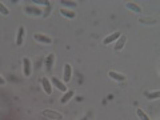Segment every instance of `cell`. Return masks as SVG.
<instances>
[{"instance_id":"6da1fadb","label":"cell","mask_w":160,"mask_h":120,"mask_svg":"<svg viewBox=\"0 0 160 120\" xmlns=\"http://www.w3.org/2000/svg\"><path fill=\"white\" fill-rule=\"evenodd\" d=\"M42 116H44L46 119H49V120H62L63 119L62 113L53 111V109H44L42 112Z\"/></svg>"},{"instance_id":"7a4b0ae2","label":"cell","mask_w":160,"mask_h":120,"mask_svg":"<svg viewBox=\"0 0 160 120\" xmlns=\"http://www.w3.org/2000/svg\"><path fill=\"white\" fill-rule=\"evenodd\" d=\"M51 84H53V86L56 87L60 92H67V91H68L66 83H63L62 80H59L56 76H52V78H51Z\"/></svg>"},{"instance_id":"3957f363","label":"cell","mask_w":160,"mask_h":120,"mask_svg":"<svg viewBox=\"0 0 160 120\" xmlns=\"http://www.w3.org/2000/svg\"><path fill=\"white\" fill-rule=\"evenodd\" d=\"M63 75H64V78H63V83H68L69 80H71V75H72V67H71V64H69V63L64 64Z\"/></svg>"},{"instance_id":"277c9868","label":"cell","mask_w":160,"mask_h":120,"mask_svg":"<svg viewBox=\"0 0 160 120\" xmlns=\"http://www.w3.org/2000/svg\"><path fill=\"white\" fill-rule=\"evenodd\" d=\"M33 38H35L36 42L43 43V44H51L52 43V39L49 36H47V35H43V33H35Z\"/></svg>"},{"instance_id":"5b68a950","label":"cell","mask_w":160,"mask_h":120,"mask_svg":"<svg viewBox=\"0 0 160 120\" xmlns=\"http://www.w3.org/2000/svg\"><path fill=\"white\" fill-rule=\"evenodd\" d=\"M120 36H122V33H120V32H113V33H111V35H108V36L103 40V44H104V46H108V44L116 42V40H118Z\"/></svg>"},{"instance_id":"8992f818","label":"cell","mask_w":160,"mask_h":120,"mask_svg":"<svg viewBox=\"0 0 160 120\" xmlns=\"http://www.w3.org/2000/svg\"><path fill=\"white\" fill-rule=\"evenodd\" d=\"M24 35H26V28L23 26H20L18 29V35H16V44L18 46H22L24 42Z\"/></svg>"},{"instance_id":"52a82bcc","label":"cell","mask_w":160,"mask_h":120,"mask_svg":"<svg viewBox=\"0 0 160 120\" xmlns=\"http://www.w3.org/2000/svg\"><path fill=\"white\" fill-rule=\"evenodd\" d=\"M42 84H43V89L47 95H51L52 93V84H51V80H48L47 78H43L42 79Z\"/></svg>"},{"instance_id":"ba28073f","label":"cell","mask_w":160,"mask_h":120,"mask_svg":"<svg viewBox=\"0 0 160 120\" xmlns=\"http://www.w3.org/2000/svg\"><path fill=\"white\" fill-rule=\"evenodd\" d=\"M23 64H24V75L28 78V76H31V73H32V66H31V62H29V59H23Z\"/></svg>"},{"instance_id":"9c48e42d","label":"cell","mask_w":160,"mask_h":120,"mask_svg":"<svg viewBox=\"0 0 160 120\" xmlns=\"http://www.w3.org/2000/svg\"><path fill=\"white\" fill-rule=\"evenodd\" d=\"M108 76L112 80H115V82H124V80H126V76H124L123 73H119V72H115V71H109Z\"/></svg>"},{"instance_id":"30bf717a","label":"cell","mask_w":160,"mask_h":120,"mask_svg":"<svg viewBox=\"0 0 160 120\" xmlns=\"http://www.w3.org/2000/svg\"><path fill=\"white\" fill-rule=\"evenodd\" d=\"M126 36L124 35H122L118 40H116V46H115V51L116 52H119V51H122V49L124 48V46H126Z\"/></svg>"},{"instance_id":"8fae6325","label":"cell","mask_w":160,"mask_h":120,"mask_svg":"<svg viewBox=\"0 0 160 120\" xmlns=\"http://www.w3.org/2000/svg\"><path fill=\"white\" fill-rule=\"evenodd\" d=\"M53 62H55V55L53 53H49L47 59H46V69L47 72H51L52 69V66H53Z\"/></svg>"},{"instance_id":"7c38bea8","label":"cell","mask_w":160,"mask_h":120,"mask_svg":"<svg viewBox=\"0 0 160 120\" xmlns=\"http://www.w3.org/2000/svg\"><path fill=\"white\" fill-rule=\"evenodd\" d=\"M73 95H75L73 91H67V92H64V95L62 96V99H60V103H62V104H67L69 100L73 98Z\"/></svg>"},{"instance_id":"4fadbf2b","label":"cell","mask_w":160,"mask_h":120,"mask_svg":"<svg viewBox=\"0 0 160 120\" xmlns=\"http://www.w3.org/2000/svg\"><path fill=\"white\" fill-rule=\"evenodd\" d=\"M126 8L127 9H131V11L135 12V13H142V8H140L138 4H135V3H127L126 4Z\"/></svg>"},{"instance_id":"5bb4252c","label":"cell","mask_w":160,"mask_h":120,"mask_svg":"<svg viewBox=\"0 0 160 120\" xmlns=\"http://www.w3.org/2000/svg\"><path fill=\"white\" fill-rule=\"evenodd\" d=\"M26 12H28L29 15H35V16H40V15H43L42 9L35 8V7H26Z\"/></svg>"},{"instance_id":"9a60e30c","label":"cell","mask_w":160,"mask_h":120,"mask_svg":"<svg viewBox=\"0 0 160 120\" xmlns=\"http://www.w3.org/2000/svg\"><path fill=\"white\" fill-rule=\"evenodd\" d=\"M60 13H62L63 16L68 18V19H75V18H76V13H75L73 11H69V9H66V8L60 9Z\"/></svg>"},{"instance_id":"2e32d148","label":"cell","mask_w":160,"mask_h":120,"mask_svg":"<svg viewBox=\"0 0 160 120\" xmlns=\"http://www.w3.org/2000/svg\"><path fill=\"white\" fill-rule=\"evenodd\" d=\"M136 115H138V118H139L140 120H151V119H149V116L143 111L142 108H138V109H136Z\"/></svg>"},{"instance_id":"e0dca14e","label":"cell","mask_w":160,"mask_h":120,"mask_svg":"<svg viewBox=\"0 0 160 120\" xmlns=\"http://www.w3.org/2000/svg\"><path fill=\"white\" fill-rule=\"evenodd\" d=\"M146 96L149 99V100H155V99H159L160 98V92L159 91H155V92H147Z\"/></svg>"},{"instance_id":"ac0fdd59","label":"cell","mask_w":160,"mask_h":120,"mask_svg":"<svg viewBox=\"0 0 160 120\" xmlns=\"http://www.w3.org/2000/svg\"><path fill=\"white\" fill-rule=\"evenodd\" d=\"M0 13L2 15H4V16H8L9 15V11H8V8L4 6L3 3H0Z\"/></svg>"},{"instance_id":"d6986e66","label":"cell","mask_w":160,"mask_h":120,"mask_svg":"<svg viewBox=\"0 0 160 120\" xmlns=\"http://www.w3.org/2000/svg\"><path fill=\"white\" fill-rule=\"evenodd\" d=\"M140 22H142V23H147V24H156V20H155V19H144V18H142V19H140Z\"/></svg>"},{"instance_id":"ffe728a7","label":"cell","mask_w":160,"mask_h":120,"mask_svg":"<svg viewBox=\"0 0 160 120\" xmlns=\"http://www.w3.org/2000/svg\"><path fill=\"white\" fill-rule=\"evenodd\" d=\"M64 4V7H76L78 3L76 2H62Z\"/></svg>"},{"instance_id":"44dd1931","label":"cell","mask_w":160,"mask_h":120,"mask_svg":"<svg viewBox=\"0 0 160 120\" xmlns=\"http://www.w3.org/2000/svg\"><path fill=\"white\" fill-rule=\"evenodd\" d=\"M4 84H6V79L0 75V86H4Z\"/></svg>"},{"instance_id":"7402d4cb","label":"cell","mask_w":160,"mask_h":120,"mask_svg":"<svg viewBox=\"0 0 160 120\" xmlns=\"http://www.w3.org/2000/svg\"><path fill=\"white\" fill-rule=\"evenodd\" d=\"M82 120H88V119H87V118H83V119H82Z\"/></svg>"}]
</instances>
